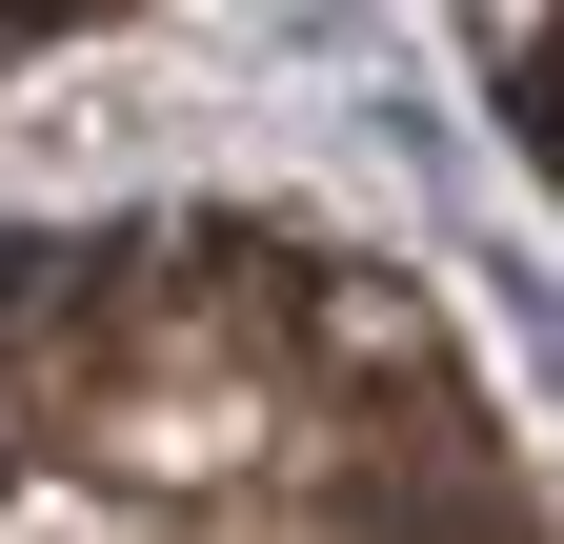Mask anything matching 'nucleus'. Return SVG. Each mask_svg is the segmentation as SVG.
<instances>
[{
  "label": "nucleus",
  "instance_id": "1",
  "mask_svg": "<svg viewBox=\"0 0 564 544\" xmlns=\"http://www.w3.org/2000/svg\"><path fill=\"white\" fill-rule=\"evenodd\" d=\"M41 21H82V0H0V61H21V41H41Z\"/></svg>",
  "mask_w": 564,
  "mask_h": 544
}]
</instances>
